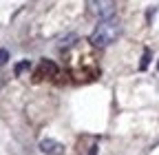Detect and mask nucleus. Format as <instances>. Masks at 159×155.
Here are the masks:
<instances>
[{
  "label": "nucleus",
  "mask_w": 159,
  "mask_h": 155,
  "mask_svg": "<svg viewBox=\"0 0 159 155\" xmlns=\"http://www.w3.org/2000/svg\"><path fill=\"white\" fill-rule=\"evenodd\" d=\"M40 75H49V78H53V75H57V67L51 62V60H40Z\"/></svg>",
  "instance_id": "4"
},
{
  "label": "nucleus",
  "mask_w": 159,
  "mask_h": 155,
  "mask_svg": "<svg viewBox=\"0 0 159 155\" xmlns=\"http://www.w3.org/2000/svg\"><path fill=\"white\" fill-rule=\"evenodd\" d=\"M119 33H122V22L117 18H108V20H99V25L95 27V31L91 33V45L93 47H108L111 42H115Z\"/></svg>",
  "instance_id": "1"
},
{
  "label": "nucleus",
  "mask_w": 159,
  "mask_h": 155,
  "mask_svg": "<svg viewBox=\"0 0 159 155\" xmlns=\"http://www.w3.org/2000/svg\"><path fill=\"white\" fill-rule=\"evenodd\" d=\"M89 155H97V144H93V146H91V153H89Z\"/></svg>",
  "instance_id": "9"
},
{
  "label": "nucleus",
  "mask_w": 159,
  "mask_h": 155,
  "mask_svg": "<svg viewBox=\"0 0 159 155\" xmlns=\"http://www.w3.org/2000/svg\"><path fill=\"white\" fill-rule=\"evenodd\" d=\"M89 13L95 16L97 20H108V18H115V0H86Z\"/></svg>",
  "instance_id": "2"
},
{
  "label": "nucleus",
  "mask_w": 159,
  "mask_h": 155,
  "mask_svg": "<svg viewBox=\"0 0 159 155\" xmlns=\"http://www.w3.org/2000/svg\"><path fill=\"white\" fill-rule=\"evenodd\" d=\"M7 60H9V51L7 49H0V67H5Z\"/></svg>",
  "instance_id": "7"
},
{
  "label": "nucleus",
  "mask_w": 159,
  "mask_h": 155,
  "mask_svg": "<svg viewBox=\"0 0 159 155\" xmlns=\"http://www.w3.org/2000/svg\"><path fill=\"white\" fill-rule=\"evenodd\" d=\"M27 69H31V62H29V60H22V62H18V64H16V75L20 78V75H22V73L27 71Z\"/></svg>",
  "instance_id": "6"
},
{
  "label": "nucleus",
  "mask_w": 159,
  "mask_h": 155,
  "mask_svg": "<svg viewBox=\"0 0 159 155\" xmlns=\"http://www.w3.org/2000/svg\"><path fill=\"white\" fill-rule=\"evenodd\" d=\"M73 40H75V35H69L66 40H62V42H60V49H69V47L73 45Z\"/></svg>",
  "instance_id": "8"
},
{
  "label": "nucleus",
  "mask_w": 159,
  "mask_h": 155,
  "mask_svg": "<svg viewBox=\"0 0 159 155\" xmlns=\"http://www.w3.org/2000/svg\"><path fill=\"white\" fill-rule=\"evenodd\" d=\"M157 69H159V62H157Z\"/></svg>",
  "instance_id": "10"
},
{
  "label": "nucleus",
  "mask_w": 159,
  "mask_h": 155,
  "mask_svg": "<svg viewBox=\"0 0 159 155\" xmlns=\"http://www.w3.org/2000/svg\"><path fill=\"white\" fill-rule=\"evenodd\" d=\"M150 64V49H144V58H142V62H139V71H146Z\"/></svg>",
  "instance_id": "5"
},
{
  "label": "nucleus",
  "mask_w": 159,
  "mask_h": 155,
  "mask_svg": "<svg viewBox=\"0 0 159 155\" xmlns=\"http://www.w3.org/2000/svg\"><path fill=\"white\" fill-rule=\"evenodd\" d=\"M40 151L47 155H64V144H60L57 140H42L40 142Z\"/></svg>",
  "instance_id": "3"
}]
</instances>
